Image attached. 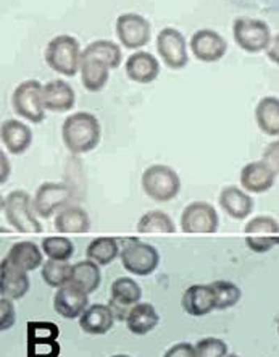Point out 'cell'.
<instances>
[{
    "label": "cell",
    "instance_id": "obj_44",
    "mask_svg": "<svg viewBox=\"0 0 279 357\" xmlns=\"http://www.w3.org/2000/svg\"><path fill=\"white\" fill-rule=\"evenodd\" d=\"M226 357H239V356H237V354H228Z\"/></svg>",
    "mask_w": 279,
    "mask_h": 357
},
{
    "label": "cell",
    "instance_id": "obj_32",
    "mask_svg": "<svg viewBox=\"0 0 279 357\" xmlns=\"http://www.w3.org/2000/svg\"><path fill=\"white\" fill-rule=\"evenodd\" d=\"M71 270H73V265L70 262H60V260L47 259L42 267H40V277H42L47 287L58 289L70 284Z\"/></svg>",
    "mask_w": 279,
    "mask_h": 357
},
{
    "label": "cell",
    "instance_id": "obj_37",
    "mask_svg": "<svg viewBox=\"0 0 279 357\" xmlns=\"http://www.w3.org/2000/svg\"><path fill=\"white\" fill-rule=\"evenodd\" d=\"M197 357H226L228 344L220 338H202L196 343Z\"/></svg>",
    "mask_w": 279,
    "mask_h": 357
},
{
    "label": "cell",
    "instance_id": "obj_17",
    "mask_svg": "<svg viewBox=\"0 0 279 357\" xmlns=\"http://www.w3.org/2000/svg\"><path fill=\"white\" fill-rule=\"evenodd\" d=\"M242 190L252 195H262L275 186L276 173L263 160L250 162L244 165L239 176Z\"/></svg>",
    "mask_w": 279,
    "mask_h": 357
},
{
    "label": "cell",
    "instance_id": "obj_16",
    "mask_svg": "<svg viewBox=\"0 0 279 357\" xmlns=\"http://www.w3.org/2000/svg\"><path fill=\"white\" fill-rule=\"evenodd\" d=\"M31 288L29 273L2 259L0 262V294L12 301H22Z\"/></svg>",
    "mask_w": 279,
    "mask_h": 357
},
{
    "label": "cell",
    "instance_id": "obj_12",
    "mask_svg": "<svg viewBox=\"0 0 279 357\" xmlns=\"http://www.w3.org/2000/svg\"><path fill=\"white\" fill-rule=\"evenodd\" d=\"M157 52L171 70H182L189 63L187 40L176 28H164L157 36Z\"/></svg>",
    "mask_w": 279,
    "mask_h": 357
},
{
    "label": "cell",
    "instance_id": "obj_20",
    "mask_svg": "<svg viewBox=\"0 0 279 357\" xmlns=\"http://www.w3.org/2000/svg\"><path fill=\"white\" fill-rule=\"evenodd\" d=\"M182 310L192 317H205L213 310H216L215 296L210 284H192L182 293L181 298Z\"/></svg>",
    "mask_w": 279,
    "mask_h": 357
},
{
    "label": "cell",
    "instance_id": "obj_45",
    "mask_svg": "<svg viewBox=\"0 0 279 357\" xmlns=\"http://www.w3.org/2000/svg\"><path fill=\"white\" fill-rule=\"evenodd\" d=\"M278 335H279V320H278Z\"/></svg>",
    "mask_w": 279,
    "mask_h": 357
},
{
    "label": "cell",
    "instance_id": "obj_26",
    "mask_svg": "<svg viewBox=\"0 0 279 357\" xmlns=\"http://www.w3.org/2000/svg\"><path fill=\"white\" fill-rule=\"evenodd\" d=\"M54 225L58 233L81 234L88 233L90 229V218L83 207L71 204L55 215Z\"/></svg>",
    "mask_w": 279,
    "mask_h": 357
},
{
    "label": "cell",
    "instance_id": "obj_11",
    "mask_svg": "<svg viewBox=\"0 0 279 357\" xmlns=\"http://www.w3.org/2000/svg\"><path fill=\"white\" fill-rule=\"evenodd\" d=\"M115 31L125 49L138 50L149 44L152 26L139 13H123L116 18Z\"/></svg>",
    "mask_w": 279,
    "mask_h": 357
},
{
    "label": "cell",
    "instance_id": "obj_3",
    "mask_svg": "<svg viewBox=\"0 0 279 357\" xmlns=\"http://www.w3.org/2000/svg\"><path fill=\"white\" fill-rule=\"evenodd\" d=\"M2 212L5 220L19 233H40L42 225L38 220L33 199L28 191L15 190L8 192L2 201Z\"/></svg>",
    "mask_w": 279,
    "mask_h": 357
},
{
    "label": "cell",
    "instance_id": "obj_36",
    "mask_svg": "<svg viewBox=\"0 0 279 357\" xmlns=\"http://www.w3.org/2000/svg\"><path fill=\"white\" fill-rule=\"evenodd\" d=\"M44 256L50 260L70 262L74 254V244L67 236H47L40 243Z\"/></svg>",
    "mask_w": 279,
    "mask_h": 357
},
{
    "label": "cell",
    "instance_id": "obj_31",
    "mask_svg": "<svg viewBox=\"0 0 279 357\" xmlns=\"http://www.w3.org/2000/svg\"><path fill=\"white\" fill-rule=\"evenodd\" d=\"M142 289L136 280L129 277L116 278L110 287V301L125 305V307L133 309L136 304L141 303Z\"/></svg>",
    "mask_w": 279,
    "mask_h": 357
},
{
    "label": "cell",
    "instance_id": "obj_42",
    "mask_svg": "<svg viewBox=\"0 0 279 357\" xmlns=\"http://www.w3.org/2000/svg\"><path fill=\"white\" fill-rule=\"evenodd\" d=\"M0 154H2V155H0V159H2V176H0V178H2V180H0V181L5 183V181H7L8 175H10V162H8L7 157H5L3 152H0Z\"/></svg>",
    "mask_w": 279,
    "mask_h": 357
},
{
    "label": "cell",
    "instance_id": "obj_38",
    "mask_svg": "<svg viewBox=\"0 0 279 357\" xmlns=\"http://www.w3.org/2000/svg\"><path fill=\"white\" fill-rule=\"evenodd\" d=\"M15 301L8 298H0V330L7 331L17 322V310L13 305Z\"/></svg>",
    "mask_w": 279,
    "mask_h": 357
},
{
    "label": "cell",
    "instance_id": "obj_34",
    "mask_svg": "<svg viewBox=\"0 0 279 357\" xmlns=\"http://www.w3.org/2000/svg\"><path fill=\"white\" fill-rule=\"evenodd\" d=\"M83 55H94V57L102 59L104 62L110 65L111 70L118 68L121 65V60H123L120 45L109 39H99L90 43L88 47L83 50Z\"/></svg>",
    "mask_w": 279,
    "mask_h": 357
},
{
    "label": "cell",
    "instance_id": "obj_6",
    "mask_svg": "<svg viewBox=\"0 0 279 357\" xmlns=\"http://www.w3.org/2000/svg\"><path fill=\"white\" fill-rule=\"evenodd\" d=\"M44 86L38 79H26L15 88L12 107L15 114L31 123H42L45 120Z\"/></svg>",
    "mask_w": 279,
    "mask_h": 357
},
{
    "label": "cell",
    "instance_id": "obj_13",
    "mask_svg": "<svg viewBox=\"0 0 279 357\" xmlns=\"http://www.w3.org/2000/svg\"><path fill=\"white\" fill-rule=\"evenodd\" d=\"M28 357H58L60 330L55 324L38 322L28 325Z\"/></svg>",
    "mask_w": 279,
    "mask_h": 357
},
{
    "label": "cell",
    "instance_id": "obj_18",
    "mask_svg": "<svg viewBox=\"0 0 279 357\" xmlns=\"http://www.w3.org/2000/svg\"><path fill=\"white\" fill-rule=\"evenodd\" d=\"M126 76L131 81L139 84H149L155 81L160 75V63L154 54L145 52V50H138L131 54L125 62Z\"/></svg>",
    "mask_w": 279,
    "mask_h": 357
},
{
    "label": "cell",
    "instance_id": "obj_21",
    "mask_svg": "<svg viewBox=\"0 0 279 357\" xmlns=\"http://www.w3.org/2000/svg\"><path fill=\"white\" fill-rule=\"evenodd\" d=\"M220 206L228 215L234 220H246L252 215L253 204L252 196L247 191L241 190L239 186H226L220 192Z\"/></svg>",
    "mask_w": 279,
    "mask_h": 357
},
{
    "label": "cell",
    "instance_id": "obj_22",
    "mask_svg": "<svg viewBox=\"0 0 279 357\" xmlns=\"http://www.w3.org/2000/svg\"><path fill=\"white\" fill-rule=\"evenodd\" d=\"M44 107L54 114H67L76 104L74 89L63 79L49 81L44 86Z\"/></svg>",
    "mask_w": 279,
    "mask_h": 357
},
{
    "label": "cell",
    "instance_id": "obj_29",
    "mask_svg": "<svg viewBox=\"0 0 279 357\" xmlns=\"http://www.w3.org/2000/svg\"><path fill=\"white\" fill-rule=\"evenodd\" d=\"M255 120L258 128L266 136L279 137V99L266 96L255 107Z\"/></svg>",
    "mask_w": 279,
    "mask_h": 357
},
{
    "label": "cell",
    "instance_id": "obj_7",
    "mask_svg": "<svg viewBox=\"0 0 279 357\" xmlns=\"http://www.w3.org/2000/svg\"><path fill=\"white\" fill-rule=\"evenodd\" d=\"M74 199V191L68 183H42L35 191L33 206L35 213L40 218H47L57 215L62 208L71 206Z\"/></svg>",
    "mask_w": 279,
    "mask_h": 357
},
{
    "label": "cell",
    "instance_id": "obj_40",
    "mask_svg": "<svg viewBox=\"0 0 279 357\" xmlns=\"http://www.w3.org/2000/svg\"><path fill=\"white\" fill-rule=\"evenodd\" d=\"M164 357H197L196 344L191 343H176L166 351Z\"/></svg>",
    "mask_w": 279,
    "mask_h": 357
},
{
    "label": "cell",
    "instance_id": "obj_1",
    "mask_svg": "<svg viewBox=\"0 0 279 357\" xmlns=\"http://www.w3.org/2000/svg\"><path fill=\"white\" fill-rule=\"evenodd\" d=\"M100 136H102L100 121L90 112L71 114L62 125L63 144L74 155L94 151L99 146Z\"/></svg>",
    "mask_w": 279,
    "mask_h": 357
},
{
    "label": "cell",
    "instance_id": "obj_8",
    "mask_svg": "<svg viewBox=\"0 0 279 357\" xmlns=\"http://www.w3.org/2000/svg\"><path fill=\"white\" fill-rule=\"evenodd\" d=\"M120 259L126 272L136 277H149L160 265L159 251L150 244L141 241L126 244L120 254Z\"/></svg>",
    "mask_w": 279,
    "mask_h": 357
},
{
    "label": "cell",
    "instance_id": "obj_30",
    "mask_svg": "<svg viewBox=\"0 0 279 357\" xmlns=\"http://www.w3.org/2000/svg\"><path fill=\"white\" fill-rule=\"evenodd\" d=\"M120 254L118 239L110 236L95 238L86 248V257L100 265V267L110 265L116 257H120Z\"/></svg>",
    "mask_w": 279,
    "mask_h": 357
},
{
    "label": "cell",
    "instance_id": "obj_15",
    "mask_svg": "<svg viewBox=\"0 0 279 357\" xmlns=\"http://www.w3.org/2000/svg\"><path fill=\"white\" fill-rule=\"evenodd\" d=\"M88 307L89 294L81 291L79 288L73 287V284L58 288L54 296V310L63 319H79Z\"/></svg>",
    "mask_w": 279,
    "mask_h": 357
},
{
    "label": "cell",
    "instance_id": "obj_33",
    "mask_svg": "<svg viewBox=\"0 0 279 357\" xmlns=\"http://www.w3.org/2000/svg\"><path fill=\"white\" fill-rule=\"evenodd\" d=\"M213 296H215L216 310H226L234 307L242 298L241 288L236 283L228 282V280H216V282L209 283Z\"/></svg>",
    "mask_w": 279,
    "mask_h": 357
},
{
    "label": "cell",
    "instance_id": "obj_25",
    "mask_svg": "<svg viewBox=\"0 0 279 357\" xmlns=\"http://www.w3.org/2000/svg\"><path fill=\"white\" fill-rule=\"evenodd\" d=\"M10 264L24 272H34L44 265V252L33 241H19L12 244L7 256L3 257Z\"/></svg>",
    "mask_w": 279,
    "mask_h": 357
},
{
    "label": "cell",
    "instance_id": "obj_14",
    "mask_svg": "<svg viewBox=\"0 0 279 357\" xmlns=\"http://www.w3.org/2000/svg\"><path fill=\"white\" fill-rule=\"evenodd\" d=\"M189 49L199 62L215 63L226 55L228 43L220 33L213 29H199L192 34Z\"/></svg>",
    "mask_w": 279,
    "mask_h": 357
},
{
    "label": "cell",
    "instance_id": "obj_27",
    "mask_svg": "<svg viewBox=\"0 0 279 357\" xmlns=\"http://www.w3.org/2000/svg\"><path fill=\"white\" fill-rule=\"evenodd\" d=\"M100 282H102L100 265L93 262V260L86 259L73 265L70 284L79 288L81 291H84L86 294H93L97 291V288L100 287Z\"/></svg>",
    "mask_w": 279,
    "mask_h": 357
},
{
    "label": "cell",
    "instance_id": "obj_41",
    "mask_svg": "<svg viewBox=\"0 0 279 357\" xmlns=\"http://www.w3.org/2000/svg\"><path fill=\"white\" fill-rule=\"evenodd\" d=\"M266 55L273 63L279 66V34H276L275 38H273L271 45L266 50Z\"/></svg>",
    "mask_w": 279,
    "mask_h": 357
},
{
    "label": "cell",
    "instance_id": "obj_28",
    "mask_svg": "<svg viewBox=\"0 0 279 357\" xmlns=\"http://www.w3.org/2000/svg\"><path fill=\"white\" fill-rule=\"evenodd\" d=\"M160 322V315L157 309L149 303L136 304L126 319V326L136 336H144L157 328Z\"/></svg>",
    "mask_w": 279,
    "mask_h": 357
},
{
    "label": "cell",
    "instance_id": "obj_24",
    "mask_svg": "<svg viewBox=\"0 0 279 357\" xmlns=\"http://www.w3.org/2000/svg\"><path fill=\"white\" fill-rule=\"evenodd\" d=\"M78 320L79 328L84 333L94 336L109 333L116 322L109 304H89V307L84 310Z\"/></svg>",
    "mask_w": 279,
    "mask_h": 357
},
{
    "label": "cell",
    "instance_id": "obj_19",
    "mask_svg": "<svg viewBox=\"0 0 279 357\" xmlns=\"http://www.w3.org/2000/svg\"><path fill=\"white\" fill-rule=\"evenodd\" d=\"M0 139L10 154L22 155L33 144V130L19 120H5L0 128Z\"/></svg>",
    "mask_w": 279,
    "mask_h": 357
},
{
    "label": "cell",
    "instance_id": "obj_10",
    "mask_svg": "<svg viewBox=\"0 0 279 357\" xmlns=\"http://www.w3.org/2000/svg\"><path fill=\"white\" fill-rule=\"evenodd\" d=\"M220 217L216 208L205 201L191 202L181 213V229L184 233L212 234L218 231Z\"/></svg>",
    "mask_w": 279,
    "mask_h": 357
},
{
    "label": "cell",
    "instance_id": "obj_5",
    "mask_svg": "<svg viewBox=\"0 0 279 357\" xmlns=\"http://www.w3.org/2000/svg\"><path fill=\"white\" fill-rule=\"evenodd\" d=\"M234 43L247 54H260L271 45V29L263 20L239 17L232 23Z\"/></svg>",
    "mask_w": 279,
    "mask_h": 357
},
{
    "label": "cell",
    "instance_id": "obj_2",
    "mask_svg": "<svg viewBox=\"0 0 279 357\" xmlns=\"http://www.w3.org/2000/svg\"><path fill=\"white\" fill-rule=\"evenodd\" d=\"M44 59L49 68L54 70L55 73L73 78L81 70L83 50H81L78 39L73 38V36L60 34L55 36L47 44Z\"/></svg>",
    "mask_w": 279,
    "mask_h": 357
},
{
    "label": "cell",
    "instance_id": "obj_39",
    "mask_svg": "<svg viewBox=\"0 0 279 357\" xmlns=\"http://www.w3.org/2000/svg\"><path fill=\"white\" fill-rule=\"evenodd\" d=\"M262 160L271 168L273 172L279 175V137L276 141H271L270 144L265 147L262 154Z\"/></svg>",
    "mask_w": 279,
    "mask_h": 357
},
{
    "label": "cell",
    "instance_id": "obj_4",
    "mask_svg": "<svg viewBox=\"0 0 279 357\" xmlns=\"http://www.w3.org/2000/svg\"><path fill=\"white\" fill-rule=\"evenodd\" d=\"M142 190L152 201L170 202L177 197L181 191L180 175L168 165L155 163L145 168L141 178Z\"/></svg>",
    "mask_w": 279,
    "mask_h": 357
},
{
    "label": "cell",
    "instance_id": "obj_43",
    "mask_svg": "<svg viewBox=\"0 0 279 357\" xmlns=\"http://www.w3.org/2000/svg\"><path fill=\"white\" fill-rule=\"evenodd\" d=\"M111 357H131L128 354H116V356H111Z\"/></svg>",
    "mask_w": 279,
    "mask_h": 357
},
{
    "label": "cell",
    "instance_id": "obj_35",
    "mask_svg": "<svg viewBox=\"0 0 279 357\" xmlns=\"http://www.w3.org/2000/svg\"><path fill=\"white\" fill-rule=\"evenodd\" d=\"M138 231L141 233H175L176 225L164 211H149L139 218Z\"/></svg>",
    "mask_w": 279,
    "mask_h": 357
},
{
    "label": "cell",
    "instance_id": "obj_23",
    "mask_svg": "<svg viewBox=\"0 0 279 357\" xmlns=\"http://www.w3.org/2000/svg\"><path fill=\"white\" fill-rule=\"evenodd\" d=\"M110 65L94 55H83L81 60V84L89 93L102 91L110 78Z\"/></svg>",
    "mask_w": 279,
    "mask_h": 357
},
{
    "label": "cell",
    "instance_id": "obj_9",
    "mask_svg": "<svg viewBox=\"0 0 279 357\" xmlns=\"http://www.w3.org/2000/svg\"><path fill=\"white\" fill-rule=\"evenodd\" d=\"M246 244L252 252L265 254L279 246V223L273 217L258 215L247 222Z\"/></svg>",
    "mask_w": 279,
    "mask_h": 357
}]
</instances>
